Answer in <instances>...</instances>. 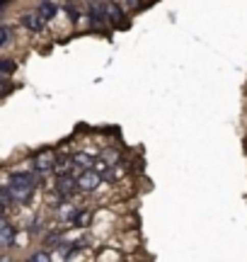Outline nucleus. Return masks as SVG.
I'll return each mask as SVG.
<instances>
[{"instance_id":"obj_11","label":"nucleus","mask_w":247,"mask_h":262,"mask_svg":"<svg viewBox=\"0 0 247 262\" xmlns=\"http://www.w3.org/2000/svg\"><path fill=\"white\" fill-rule=\"evenodd\" d=\"M92 170H95L102 180H109V182H112V165H109V160H107V158H95Z\"/></svg>"},{"instance_id":"obj_18","label":"nucleus","mask_w":247,"mask_h":262,"mask_svg":"<svg viewBox=\"0 0 247 262\" xmlns=\"http://www.w3.org/2000/svg\"><path fill=\"white\" fill-rule=\"evenodd\" d=\"M29 260H34V262H46V260H51V253H48V250H37V253L32 255Z\"/></svg>"},{"instance_id":"obj_8","label":"nucleus","mask_w":247,"mask_h":262,"mask_svg":"<svg viewBox=\"0 0 247 262\" xmlns=\"http://www.w3.org/2000/svg\"><path fill=\"white\" fill-rule=\"evenodd\" d=\"M15 241H17V228L10 224L0 226V248H12Z\"/></svg>"},{"instance_id":"obj_21","label":"nucleus","mask_w":247,"mask_h":262,"mask_svg":"<svg viewBox=\"0 0 247 262\" xmlns=\"http://www.w3.org/2000/svg\"><path fill=\"white\" fill-rule=\"evenodd\" d=\"M8 93V83H5V78H3V73H0V95Z\"/></svg>"},{"instance_id":"obj_10","label":"nucleus","mask_w":247,"mask_h":262,"mask_svg":"<svg viewBox=\"0 0 247 262\" xmlns=\"http://www.w3.org/2000/svg\"><path fill=\"white\" fill-rule=\"evenodd\" d=\"M70 224L76 226V228H87V226L92 224V209H87V206H83V209H78Z\"/></svg>"},{"instance_id":"obj_6","label":"nucleus","mask_w":247,"mask_h":262,"mask_svg":"<svg viewBox=\"0 0 247 262\" xmlns=\"http://www.w3.org/2000/svg\"><path fill=\"white\" fill-rule=\"evenodd\" d=\"M22 25H24L29 32H41L44 25H46V19L41 17L39 10H32V12H24V15H22Z\"/></svg>"},{"instance_id":"obj_13","label":"nucleus","mask_w":247,"mask_h":262,"mask_svg":"<svg viewBox=\"0 0 247 262\" xmlns=\"http://www.w3.org/2000/svg\"><path fill=\"white\" fill-rule=\"evenodd\" d=\"M105 17L109 19V22H121L124 15H121V10H119L116 3H105Z\"/></svg>"},{"instance_id":"obj_20","label":"nucleus","mask_w":247,"mask_h":262,"mask_svg":"<svg viewBox=\"0 0 247 262\" xmlns=\"http://www.w3.org/2000/svg\"><path fill=\"white\" fill-rule=\"evenodd\" d=\"M66 12H68V17L73 19V22H76V19H78V17H80V15H78V10H76V8H73V5H68V8H66Z\"/></svg>"},{"instance_id":"obj_15","label":"nucleus","mask_w":247,"mask_h":262,"mask_svg":"<svg viewBox=\"0 0 247 262\" xmlns=\"http://www.w3.org/2000/svg\"><path fill=\"white\" fill-rule=\"evenodd\" d=\"M61 238H63V231H48L46 238H44V245H46V250H51V245L56 248L61 243Z\"/></svg>"},{"instance_id":"obj_14","label":"nucleus","mask_w":247,"mask_h":262,"mask_svg":"<svg viewBox=\"0 0 247 262\" xmlns=\"http://www.w3.org/2000/svg\"><path fill=\"white\" fill-rule=\"evenodd\" d=\"M76 206H70L68 204V202H63V204H58V209H56V214L61 216V219H63V221H68V224H70V221H73V216H76Z\"/></svg>"},{"instance_id":"obj_3","label":"nucleus","mask_w":247,"mask_h":262,"mask_svg":"<svg viewBox=\"0 0 247 262\" xmlns=\"http://www.w3.org/2000/svg\"><path fill=\"white\" fill-rule=\"evenodd\" d=\"M76 192H78V180H76L73 172H70V175H61V178H56V194H58V199H70Z\"/></svg>"},{"instance_id":"obj_1","label":"nucleus","mask_w":247,"mask_h":262,"mask_svg":"<svg viewBox=\"0 0 247 262\" xmlns=\"http://www.w3.org/2000/svg\"><path fill=\"white\" fill-rule=\"evenodd\" d=\"M54 163H56V153H54L51 148H44L34 156L32 168L37 170L39 175H48V172H54Z\"/></svg>"},{"instance_id":"obj_9","label":"nucleus","mask_w":247,"mask_h":262,"mask_svg":"<svg viewBox=\"0 0 247 262\" xmlns=\"http://www.w3.org/2000/svg\"><path fill=\"white\" fill-rule=\"evenodd\" d=\"M92 163H95V150H78L73 153V165L76 168H92Z\"/></svg>"},{"instance_id":"obj_19","label":"nucleus","mask_w":247,"mask_h":262,"mask_svg":"<svg viewBox=\"0 0 247 262\" xmlns=\"http://www.w3.org/2000/svg\"><path fill=\"white\" fill-rule=\"evenodd\" d=\"M124 175H126V165H124V163H119V165H114V168H112V180L124 178Z\"/></svg>"},{"instance_id":"obj_17","label":"nucleus","mask_w":247,"mask_h":262,"mask_svg":"<svg viewBox=\"0 0 247 262\" xmlns=\"http://www.w3.org/2000/svg\"><path fill=\"white\" fill-rule=\"evenodd\" d=\"M10 39H12V32H10V27H5V25H0V47H5Z\"/></svg>"},{"instance_id":"obj_12","label":"nucleus","mask_w":247,"mask_h":262,"mask_svg":"<svg viewBox=\"0 0 247 262\" xmlns=\"http://www.w3.org/2000/svg\"><path fill=\"white\" fill-rule=\"evenodd\" d=\"M37 10L41 12V17L46 19V22L56 17V12H58V8H56V3H54V0H41Z\"/></svg>"},{"instance_id":"obj_5","label":"nucleus","mask_w":247,"mask_h":262,"mask_svg":"<svg viewBox=\"0 0 247 262\" xmlns=\"http://www.w3.org/2000/svg\"><path fill=\"white\" fill-rule=\"evenodd\" d=\"M80 168H76L73 165V156H56V163H54V175L56 178H61V175H76Z\"/></svg>"},{"instance_id":"obj_16","label":"nucleus","mask_w":247,"mask_h":262,"mask_svg":"<svg viewBox=\"0 0 247 262\" xmlns=\"http://www.w3.org/2000/svg\"><path fill=\"white\" fill-rule=\"evenodd\" d=\"M15 71V61H10V58H0V73L8 75Z\"/></svg>"},{"instance_id":"obj_2","label":"nucleus","mask_w":247,"mask_h":262,"mask_svg":"<svg viewBox=\"0 0 247 262\" xmlns=\"http://www.w3.org/2000/svg\"><path fill=\"white\" fill-rule=\"evenodd\" d=\"M76 180H78V189H80V192H92V189H97L100 187V182H102V178H100L92 168L78 170Z\"/></svg>"},{"instance_id":"obj_4","label":"nucleus","mask_w":247,"mask_h":262,"mask_svg":"<svg viewBox=\"0 0 247 262\" xmlns=\"http://www.w3.org/2000/svg\"><path fill=\"white\" fill-rule=\"evenodd\" d=\"M39 175L37 170H15L10 172V185H29V187H37L39 185Z\"/></svg>"},{"instance_id":"obj_7","label":"nucleus","mask_w":247,"mask_h":262,"mask_svg":"<svg viewBox=\"0 0 247 262\" xmlns=\"http://www.w3.org/2000/svg\"><path fill=\"white\" fill-rule=\"evenodd\" d=\"M10 194H12V202L15 204H27L32 194H34V187H29V185H10Z\"/></svg>"}]
</instances>
